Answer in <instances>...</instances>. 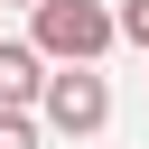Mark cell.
I'll list each match as a JSON object with an SVG mask.
<instances>
[{
	"label": "cell",
	"mask_w": 149,
	"mask_h": 149,
	"mask_svg": "<svg viewBox=\"0 0 149 149\" xmlns=\"http://www.w3.org/2000/svg\"><path fill=\"white\" fill-rule=\"evenodd\" d=\"M112 37H121V19H112L102 0H47L37 28H28V47H37L47 65H93Z\"/></svg>",
	"instance_id": "6da1fadb"
},
{
	"label": "cell",
	"mask_w": 149,
	"mask_h": 149,
	"mask_svg": "<svg viewBox=\"0 0 149 149\" xmlns=\"http://www.w3.org/2000/svg\"><path fill=\"white\" fill-rule=\"evenodd\" d=\"M37 121H47L56 140H93V130L112 121V84H102L93 65H65V74H47V93H37Z\"/></svg>",
	"instance_id": "7a4b0ae2"
},
{
	"label": "cell",
	"mask_w": 149,
	"mask_h": 149,
	"mask_svg": "<svg viewBox=\"0 0 149 149\" xmlns=\"http://www.w3.org/2000/svg\"><path fill=\"white\" fill-rule=\"evenodd\" d=\"M37 93H47V56L19 47V37H0V112H28Z\"/></svg>",
	"instance_id": "3957f363"
},
{
	"label": "cell",
	"mask_w": 149,
	"mask_h": 149,
	"mask_svg": "<svg viewBox=\"0 0 149 149\" xmlns=\"http://www.w3.org/2000/svg\"><path fill=\"white\" fill-rule=\"evenodd\" d=\"M0 149H47L37 140V112H0Z\"/></svg>",
	"instance_id": "277c9868"
},
{
	"label": "cell",
	"mask_w": 149,
	"mask_h": 149,
	"mask_svg": "<svg viewBox=\"0 0 149 149\" xmlns=\"http://www.w3.org/2000/svg\"><path fill=\"white\" fill-rule=\"evenodd\" d=\"M112 19H121V37H130V47H149V0H121Z\"/></svg>",
	"instance_id": "5b68a950"
},
{
	"label": "cell",
	"mask_w": 149,
	"mask_h": 149,
	"mask_svg": "<svg viewBox=\"0 0 149 149\" xmlns=\"http://www.w3.org/2000/svg\"><path fill=\"white\" fill-rule=\"evenodd\" d=\"M19 9H28V19H37V9H47V0H19Z\"/></svg>",
	"instance_id": "8992f818"
}]
</instances>
